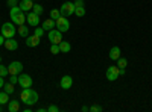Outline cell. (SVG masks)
Instances as JSON below:
<instances>
[{"label": "cell", "instance_id": "6da1fadb", "mask_svg": "<svg viewBox=\"0 0 152 112\" xmlns=\"http://www.w3.org/2000/svg\"><path fill=\"white\" fill-rule=\"evenodd\" d=\"M20 98H21L23 103H26L28 106H32L38 102V92L35 90H31V88H23Z\"/></svg>", "mask_w": 152, "mask_h": 112}, {"label": "cell", "instance_id": "7a4b0ae2", "mask_svg": "<svg viewBox=\"0 0 152 112\" xmlns=\"http://www.w3.org/2000/svg\"><path fill=\"white\" fill-rule=\"evenodd\" d=\"M9 17H11L12 23L17 24V26H20V24H24V23H26V15L23 14V11L20 9V6H14V8H11Z\"/></svg>", "mask_w": 152, "mask_h": 112}, {"label": "cell", "instance_id": "3957f363", "mask_svg": "<svg viewBox=\"0 0 152 112\" xmlns=\"http://www.w3.org/2000/svg\"><path fill=\"white\" fill-rule=\"evenodd\" d=\"M2 35L5 38H14L15 35V24L14 23H3L2 24Z\"/></svg>", "mask_w": 152, "mask_h": 112}, {"label": "cell", "instance_id": "277c9868", "mask_svg": "<svg viewBox=\"0 0 152 112\" xmlns=\"http://www.w3.org/2000/svg\"><path fill=\"white\" fill-rule=\"evenodd\" d=\"M59 12H61V15L62 17H69V15H72V14H75V3H72V2H64L61 5V9H59Z\"/></svg>", "mask_w": 152, "mask_h": 112}, {"label": "cell", "instance_id": "5b68a950", "mask_svg": "<svg viewBox=\"0 0 152 112\" xmlns=\"http://www.w3.org/2000/svg\"><path fill=\"white\" fill-rule=\"evenodd\" d=\"M55 24H56V29L58 30H61V32H67L69 29H70V23H69V20H67V17H58L56 20H55Z\"/></svg>", "mask_w": 152, "mask_h": 112}, {"label": "cell", "instance_id": "8992f818", "mask_svg": "<svg viewBox=\"0 0 152 112\" xmlns=\"http://www.w3.org/2000/svg\"><path fill=\"white\" fill-rule=\"evenodd\" d=\"M119 70H120V68H119L117 65H111V67H108V68H107V79H108L110 82L117 80L119 76H120Z\"/></svg>", "mask_w": 152, "mask_h": 112}, {"label": "cell", "instance_id": "52a82bcc", "mask_svg": "<svg viewBox=\"0 0 152 112\" xmlns=\"http://www.w3.org/2000/svg\"><path fill=\"white\" fill-rule=\"evenodd\" d=\"M49 40L52 44H59L62 41V32L58 30L56 27L52 29V30H49Z\"/></svg>", "mask_w": 152, "mask_h": 112}, {"label": "cell", "instance_id": "ba28073f", "mask_svg": "<svg viewBox=\"0 0 152 112\" xmlns=\"http://www.w3.org/2000/svg\"><path fill=\"white\" fill-rule=\"evenodd\" d=\"M32 77L29 76V74H18V85L21 86V88H31L32 86Z\"/></svg>", "mask_w": 152, "mask_h": 112}, {"label": "cell", "instance_id": "9c48e42d", "mask_svg": "<svg viewBox=\"0 0 152 112\" xmlns=\"http://www.w3.org/2000/svg\"><path fill=\"white\" fill-rule=\"evenodd\" d=\"M26 21H28V24H29V26H32V27H37L38 24H40V15H38V14H35L34 11H32V12H28V15H26Z\"/></svg>", "mask_w": 152, "mask_h": 112}, {"label": "cell", "instance_id": "30bf717a", "mask_svg": "<svg viewBox=\"0 0 152 112\" xmlns=\"http://www.w3.org/2000/svg\"><path fill=\"white\" fill-rule=\"evenodd\" d=\"M8 70H9V74H18L23 71V64L18 61H14V62H11V64L8 65Z\"/></svg>", "mask_w": 152, "mask_h": 112}, {"label": "cell", "instance_id": "8fae6325", "mask_svg": "<svg viewBox=\"0 0 152 112\" xmlns=\"http://www.w3.org/2000/svg\"><path fill=\"white\" fill-rule=\"evenodd\" d=\"M38 44H40V36H37L35 33L26 36V46L28 47H37Z\"/></svg>", "mask_w": 152, "mask_h": 112}, {"label": "cell", "instance_id": "7c38bea8", "mask_svg": "<svg viewBox=\"0 0 152 112\" xmlns=\"http://www.w3.org/2000/svg\"><path fill=\"white\" fill-rule=\"evenodd\" d=\"M3 46H5V48H8V50H11V52H14V50L18 48V43L14 38H6Z\"/></svg>", "mask_w": 152, "mask_h": 112}, {"label": "cell", "instance_id": "4fadbf2b", "mask_svg": "<svg viewBox=\"0 0 152 112\" xmlns=\"http://www.w3.org/2000/svg\"><path fill=\"white\" fill-rule=\"evenodd\" d=\"M61 88L62 90H70L72 88V85H73V79L70 77V76H64V77H62L61 79Z\"/></svg>", "mask_w": 152, "mask_h": 112}, {"label": "cell", "instance_id": "5bb4252c", "mask_svg": "<svg viewBox=\"0 0 152 112\" xmlns=\"http://www.w3.org/2000/svg\"><path fill=\"white\" fill-rule=\"evenodd\" d=\"M18 6H20V9L23 11V12H29L32 8H34V2L32 0H21V2L18 3Z\"/></svg>", "mask_w": 152, "mask_h": 112}, {"label": "cell", "instance_id": "9a60e30c", "mask_svg": "<svg viewBox=\"0 0 152 112\" xmlns=\"http://www.w3.org/2000/svg\"><path fill=\"white\" fill-rule=\"evenodd\" d=\"M55 26H56V24H55V20H52V18H47V20H44L43 21V29L44 30H52V29H55Z\"/></svg>", "mask_w": 152, "mask_h": 112}, {"label": "cell", "instance_id": "2e32d148", "mask_svg": "<svg viewBox=\"0 0 152 112\" xmlns=\"http://www.w3.org/2000/svg\"><path fill=\"white\" fill-rule=\"evenodd\" d=\"M110 59H113V61H117L119 58H120V48L117 47V46H114L111 50H110Z\"/></svg>", "mask_w": 152, "mask_h": 112}, {"label": "cell", "instance_id": "e0dca14e", "mask_svg": "<svg viewBox=\"0 0 152 112\" xmlns=\"http://www.w3.org/2000/svg\"><path fill=\"white\" fill-rule=\"evenodd\" d=\"M20 109V102L17 100H9L8 102V111L9 112H17Z\"/></svg>", "mask_w": 152, "mask_h": 112}, {"label": "cell", "instance_id": "ac0fdd59", "mask_svg": "<svg viewBox=\"0 0 152 112\" xmlns=\"http://www.w3.org/2000/svg\"><path fill=\"white\" fill-rule=\"evenodd\" d=\"M70 48H72L70 43H67V41H61V43H59V50H61V53H69Z\"/></svg>", "mask_w": 152, "mask_h": 112}, {"label": "cell", "instance_id": "d6986e66", "mask_svg": "<svg viewBox=\"0 0 152 112\" xmlns=\"http://www.w3.org/2000/svg\"><path fill=\"white\" fill-rule=\"evenodd\" d=\"M17 30H18V35H20V36H23V38H26V36L29 35V30H28V27L24 26V24H20Z\"/></svg>", "mask_w": 152, "mask_h": 112}, {"label": "cell", "instance_id": "ffe728a7", "mask_svg": "<svg viewBox=\"0 0 152 112\" xmlns=\"http://www.w3.org/2000/svg\"><path fill=\"white\" fill-rule=\"evenodd\" d=\"M8 102H9V94L6 92V91H3V92H0V105H8Z\"/></svg>", "mask_w": 152, "mask_h": 112}, {"label": "cell", "instance_id": "44dd1931", "mask_svg": "<svg viewBox=\"0 0 152 112\" xmlns=\"http://www.w3.org/2000/svg\"><path fill=\"white\" fill-rule=\"evenodd\" d=\"M3 90H5L8 94H12V92L15 91V88H14V83H11V82L5 83V85H3Z\"/></svg>", "mask_w": 152, "mask_h": 112}, {"label": "cell", "instance_id": "7402d4cb", "mask_svg": "<svg viewBox=\"0 0 152 112\" xmlns=\"http://www.w3.org/2000/svg\"><path fill=\"white\" fill-rule=\"evenodd\" d=\"M75 14H76V17H84L85 15V8L84 6H76L75 8Z\"/></svg>", "mask_w": 152, "mask_h": 112}, {"label": "cell", "instance_id": "603a6c76", "mask_svg": "<svg viewBox=\"0 0 152 112\" xmlns=\"http://www.w3.org/2000/svg\"><path fill=\"white\" fill-rule=\"evenodd\" d=\"M126 65H128V61H126L125 58H119L117 59V67L119 68H126Z\"/></svg>", "mask_w": 152, "mask_h": 112}, {"label": "cell", "instance_id": "cb8c5ba5", "mask_svg": "<svg viewBox=\"0 0 152 112\" xmlns=\"http://www.w3.org/2000/svg\"><path fill=\"white\" fill-rule=\"evenodd\" d=\"M50 53H52V55H58V53H61V50H59V44H52V46H50Z\"/></svg>", "mask_w": 152, "mask_h": 112}, {"label": "cell", "instance_id": "d4e9b609", "mask_svg": "<svg viewBox=\"0 0 152 112\" xmlns=\"http://www.w3.org/2000/svg\"><path fill=\"white\" fill-rule=\"evenodd\" d=\"M58 17H61L59 9H52V11H50V18H52V20H56Z\"/></svg>", "mask_w": 152, "mask_h": 112}, {"label": "cell", "instance_id": "484cf974", "mask_svg": "<svg viewBox=\"0 0 152 112\" xmlns=\"http://www.w3.org/2000/svg\"><path fill=\"white\" fill-rule=\"evenodd\" d=\"M32 9H34L35 14H38V15H41V14H43V11H44L41 5H35V3H34V8H32Z\"/></svg>", "mask_w": 152, "mask_h": 112}, {"label": "cell", "instance_id": "4316f807", "mask_svg": "<svg viewBox=\"0 0 152 112\" xmlns=\"http://www.w3.org/2000/svg\"><path fill=\"white\" fill-rule=\"evenodd\" d=\"M8 74H9L8 67H5V65H0V76H2V77H6Z\"/></svg>", "mask_w": 152, "mask_h": 112}, {"label": "cell", "instance_id": "83f0119b", "mask_svg": "<svg viewBox=\"0 0 152 112\" xmlns=\"http://www.w3.org/2000/svg\"><path fill=\"white\" fill-rule=\"evenodd\" d=\"M44 32H46V30H44L43 27H37V29H35V35H37V36H40V38L44 35Z\"/></svg>", "mask_w": 152, "mask_h": 112}, {"label": "cell", "instance_id": "f1b7e54d", "mask_svg": "<svg viewBox=\"0 0 152 112\" xmlns=\"http://www.w3.org/2000/svg\"><path fill=\"white\" fill-rule=\"evenodd\" d=\"M9 82L11 83H18V76H17V74H11V77H9Z\"/></svg>", "mask_w": 152, "mask_h": 112}, {"label": "cell", "instance_id": "f546056e", "mask_svg": "<svg viewBox=\"0 0 152 112\" xmlns=\"http://www.w3.org/2000/svg\"><path fill=\"white\" fill-rule=\"evenodd\" d=\"M100 111H102V108H100L99 105H93L90 108V112H100Z\"/></svg>", "mask_w": 152, "mask_h": 112}, {"label": "cell", "instance_id": "4dcf8cb0", "mask_svg": "<svg viewBox=\"0 0 152 112\" xmlns=\"http://www.w3.org/2000/svg\"><path fill=\"white\" fill-rule=\"evenodd\" d=\"M47 111H49V112H58V111H59V108H58V106H55V105H50V106L47 108Z\"/></svg>", "mask_w": 152, "mask_h": 112}, {"label": "cell", "instance_id": "1f68e13d", "mask_svg": "<svg viewBox=\"0 0 152 112\" xmlns=\"http://www.w3.org/2000/svg\"><path fill=\"white\" fill-rule=\"evenodd\" d=\"M8 5H9L11 8H14V6H18V5H17V0H8Z\"/></svg>", "mask_w": 152, "mask_h": 112}, {"label": "cell", "instance_id": "d6a6232c", "mask_svg": "<svg viewBox=\"0 0 152 112\" xmlns=\"http://www.w3.org/2000/svg\"><path fill=\"white\" fill-rule=\"evenodd\" d=\"M76 6H84V0H76V2H75V8Z\"/></svg>", "mask_w": 152, "mask_h": 112}, {"label": "cell", "instance_id": "836d02e7", "mask_svg": "<svg viewBox=\"0 0 152 112\" xmlns=\"http://www.w3.org/2000/svg\"><path fill=\"white\" fill-rule=\"evenodd\" d=\"M5 40H6V38H5L2 33H0V46H3V44H5Z\"/></svg>", "mask_w": 152, "mask_h": 112}, {"label": "cell", "instance_id": "e575fe53", "mask_svg": "<svg viewBox=\"0 0 152 112\" xmlns=\"http://www.w3.org/2000/svg\"><path fill=\"white\" fill-rule=\"evenodd\" d=\"M3 85H5V82H3V77L0 76V88H3Z\"/></svg>", "mask_w": 152, "mask_h": 112}, {"label": "cell", "instance_id": "d590c367", "mask_svg": "<svg viewBox=\"0 0 152 112\" xmlns=\"http://www.w3.org/2000/svg\"><path fill=\"white\" fill-rule=\"evenodd\" d=\"M82 111L87 112V111H90V108H88V106H82Z\"/></svg>", "mask_w": 152, "mask_h": 112}, {"label": "cell", "instance_id": "8d00e7d4", "mask_svg": "<svg viewBox=\"0 0 152 112\" xmlns=\"http://www.w3.org/2000/svg\"><path fill=\"white\" fill-rule=\"evenodd\" d=\"M0 111H2V105H0Z\"/></svg>", "mask_w": 152, "mask_h": 112}, {"label": "cell", "instance_id": "74e56055", "mask_svg": "<svg viewBox=\"0 0 152 112\" xmlns=\"http://www.w3.org/2000/svg\"><path fill=\"white\" fill-rule=\"evenodd\" d=\"M0 62H2V56H0Z\"/></svg>", "mask_w": 152, "mask_h": 112}, {"label": "cell", "instance_id": "f35d334b", "mask_svg": "<svg viewBox=\"0 0 152 112\" xmlns=\"http://www.w3.org/2000/svg\"><path fill=\"white\" fill-rule=\"evenodd\" d=\"M62 2H67V0H62Z\"/></svg>", "mask_w": 152, "mask_h": 112}, {"label": "cell", "instance_id": "ab89813d", "mask_svg": "<svg viewBox=\"0 0 152 112\" xmlns=\"http://www.w3.org/2000/svg\"><path fill=\"white\" fill-rule=\"evenodd\" d=\"M32 2H35V0H32Z\"/></svg>", "mask_w": 152, "mask_h": 112}]
</instances>
